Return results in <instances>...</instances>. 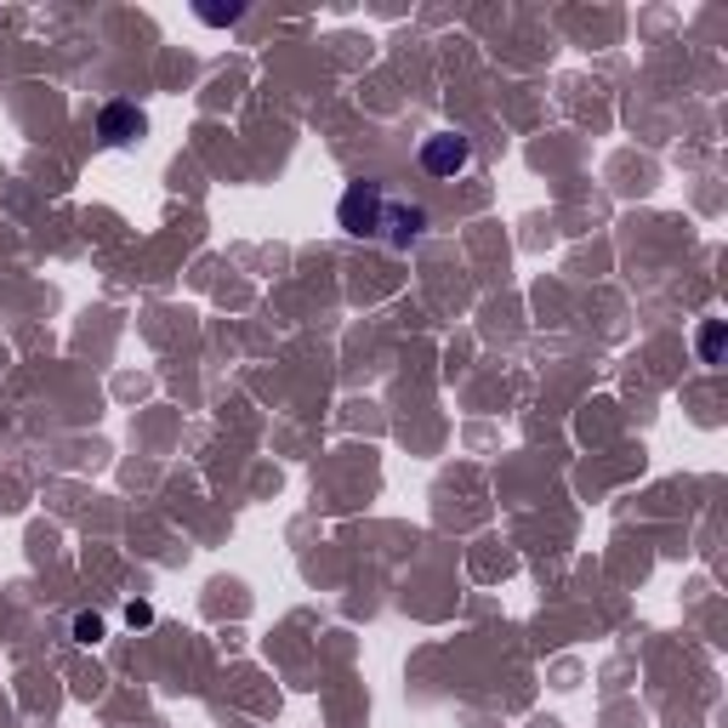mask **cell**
<instances>
[{
  "label": "cell",
  "instance_id": "277c9868",
  "mask_svg": "<svg viewBox=\"0 0 728 728\" xmlns=\"http://www.w3.org/2000/svg\"><path fill=\"white\" fill-rule=\"evenodd\" d=\"M723 359V319L700 324V365H717Z\"/></svg>",
  "mask_w": 728,
  "mask_h": 728
},
{
  "label": "cell",
  "instance_id": "6da1fadb",
  "mask_svg": "<svg viewBox=\"0 0 728 728\" xmlns=\"http://www.w3.org/2000/svg\"><path fill=\"white\" fill-rule=\"evenodd\" d=\"M387 206H393V188L387 183H354L336 206V222L354 239H382L387 234Z\"/></svg>",
  "mask_w": 728,
  "mask_h": 728
},
{
  "label": "cell",
  "instance_id": "5b68a950",
  "mask_svg": "<svg viewBox=\"0 0 728 728\" xmlns=\"http://www.w3.org/2000/svg\"><path fill=\"white\" fill-rule=\"evenodd\" d=\"M109 638V626H103V615H74V643H103Z\"/></svg>",
  "mask_w": 728,
  "mask_h": 728
},
{
  "label": "cell",
  "instance_id": "8992f818",
  "mask_svg": "<svg viewBox=\"0 0 728 728\" xmlns=\"http://www.w3.org/2000/svg\"><path fill=\"white\" fill-rule=\"evenodd\" d=\"M194 17H199V23H211V29H229V23L245 17V7H194Z\"/></svg>",
  "mask_w": 728,
  "mask_h": 728
},
{
  "label": "cell",
  "instance_id": "3957f363",
  "mask_svg": "<svg viewBox=\"0 0 728 728\" xmlns=\"http://www.w3.org/2000/svg\"><path fill=\"white\" fill-rule=\"evenodd\" d=\"M143 132H148V114L137 103H125V97L103 103V114H97V137H103L109 148H132Z\"/></svg>",
  "mask_w": 728,
  "mask_h": 728
},
{
  "label": "cell",
  "instance_id": "52a82bcc",
  "mask_svg": "<svg viewBox=\"0 0 728 728\" xmlns=\"http://www.w3.org/2000/svg\"><path fill=\"white\" fill-rule=\"evenodd\" d=\"M125 620H132V626H155V604H125Z\"/></svg>",
  "mask_w": 728,
  "mask_h": 728
},
{
  "label": "cell",
  "instance_id": "7a4b0ae2",
  "mask_svg": "<svg viewBox=\"0 0 728 728\" xmlns=\"http://www.w3.org/2000/svg\"><path fill=\"white\" fill-rule=\"evenodd\" d=\"M467 165H472V137L433 132V137L421 143V171H427V177H461Z\"/></svg>",
  "mask_w": 728,
  "mask_h": 728
}]
</instances>
